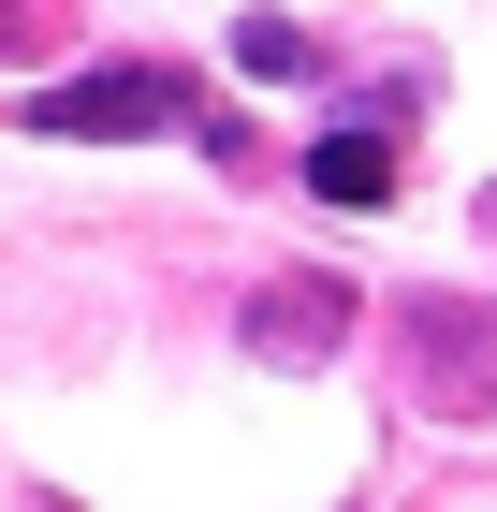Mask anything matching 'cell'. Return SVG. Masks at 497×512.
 Returning a JSON list of instances; mask_svg holds the SVG:
<instances>
[{"mask_svg":"<svg viewBox=\"0 0 497 512\" xmlns=\"http://www.w3.org/2000/svg\"><path fill=\"white\" fill-rule=\"evenodd\" d=\"M15 132H44V147H132V132H205V147H234V118L205 103L191 74H161V59H132V74H74V88H30V103H15Z\"/></svg>","mask_w":497,"mask_h":512,"instance_id":"cell-1","label":"cell"},{"mask_svg":"<svg viewBox=\"0 0 497 512\" xmlns=\"http://www.w3.org/2000/svg\"><path fill=\"white\" fill-rule=\"evenodd\" d=\"M337 337H351V293H337V278H293V293L249 308V352H264V366H307V352H337Z\"/></svg>","mask_w":497,"mask_h":512,"instance_id":"cell-2","label":"cell"},{"mask_svg":"<svg viewBox=\"0 0 497 512\" xmlns=\"http://www.w3.org/2000/svg\"><path fill=\"white\" fill-rule=\"evenodd\" d=\"M307 191L322 205H395V147L381 132H322V147H307Z\"/></svg>","mask_w":497,"mask_h":512,"instance_id":"cell-3","label":"cell"},{"mask_svg":"<svg viewBox=\"0 0 497 512\" xmlns=\"http://www.w3.org/2000/svg\"><path fill=\"white\" fill-rule=\"evenodd\" d=\"M307 59H322V44H307L293 15H249V30H234V74H264V88H293Z\"/></svg>","mask_w":497,"mask_h":512,"instance_id":"cell-4","label":"cell"}]
</instances>
